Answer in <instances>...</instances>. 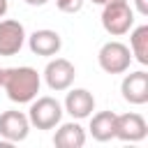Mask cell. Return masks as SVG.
<instances>
[{
	"mask_svg": "<svg viewBox=\"0 0 148 148\" xmlns=\"http://www.w3.org/2000/svg\"><path fill=\"white\" fill-rule=\"evenodd\" d=\"M42 86V76L35 67H7L0 76V88H5L7 97L16 104H28L37 97Z\"/></svg>",
	"mask_w": 148,
	"mask_h": 148,
	"instance_id": "cell-1",
	"label": "cell"
},
{
	"mask_svg": "<svg viewBox=\"0 0 148 148\" xmlns=\"http://www.w3.org/2000/svg\"><path fill=\"white\" fill-rule=\"evenodd\" d=\"M102 7H104L102 9V28L109 35L120 37V35L132 30V25H134V9L127 5V0L106 2Z\"/></svg>",
	"mask_w": 148,
	"mask_h": 148,
	"instance_id": "cell-2",
	"label": "cell"
},
{
	"mask_svg": "<svg viewBox=\"0 0 148 148\" xmlns=\"http://www.w3.org/2000/svg\"><path fill=\"white\" fill-rule=\"evenodd\" d=\"M62 118V106L56 97H37L30 102V111H28V120L32 127L37 130H53L56 125H60Z\"/></svg>",
	"mask_w": 148,
	"mask_h": 148,
	"instance_id": "cell-3",
	"label": "cell"
},
{
	"mask_svg": "<svg viewBox=\"0 0 148 148\" xmlns=\"http://www.w3.org/2000/svg\"><path fill=\"white\" fill-rule=\"evenodd\" d=\"M97 62L99 67L106 72V74H123L130 69V62H132V51L130 46H125L123 42H106L99 53H97Z\"/></svg>",
	"mask_w": 148,
	"mask_h": 148,
	"instance_id": "cell-4",
	"label": "cell"
},
{
	"mask_svg": "<svg viewBox=\"0 0 148 148\" xmlns=\"http://www.w3.org/2000/svg\"><path fill=\"white\" fill-rule=\"evenodd\" d=\"M74 76H76V69L74 65L67 60V58H53L49 60V65L44 67V81L51 90L60 92V90H67L72 83H74Z\"/></svg>",
	"mask_w": 148,
	"mask_h": 148,
	"instance_id": "cell-5",
	"label": "cell"
},
{
	"mask_svg": "<svg viewBox=\"0 0 148 148\" xmlns=\"http://www.w3.org/2000/svg\"><path fill=\"white\" fill-rule=\"evenodd\" d=\"M25 44V28L21 21H0V56H16Z\"/></svg>",
	"mask_w": 148,
	"mask_h": 148,
	"instance_id": "cell-6",
	"label": "cell"
},
{
	"mask_svg": "<svg viewBox=\"0 0 148 148\" xmlns=\"http://www.w3.org/2000/svg\"><path fill=\"white\" fill-rule=\"evenodd\" d=\"M146 134H148V125L141 113L116 116V139H120L125 143H134V141L146 139Z\"/></svg>",
	"mask_w": 148,
	"mask_h": 148,
	"instance_id": "cell-7",
	"label": "cell"
},
{
	"mask_svg": "<svg viewBox=\"0 0 148 148\" xmlns=\"http://www.w3.org/2000/svg\"><path fill=\"white\" fill-rule=\"evenodd\" d=\"M120 92H123V99L130 104H136V106L146 104L148 102V74L143 69L130 72L120 83Z\"/></svg>",
	"mask_w": 148,
	"mask_h": 148,
	"instance_id": "cell-8",
	"label": "cell"
},
{
	"mask_svg": "<svg viewBox=\"0 0 148 148\" xmlns=\"http://www.w3.org/2000/svg\"><path fill=\"white\" fill-rule=\"evenodd\" d=\"M30 132V120L25 113L21 111H5L0 113V134L9 141V143H16V141H23Z\"/></svg>",
	"mask_w": 148,
	"mask_h": 148,
	"instance_id": "cell-9",
	"label": "cell"
},
{
	"mask_svg": "<svg viewBox=\"0 0 148 148\" xmlns=\"http://www.w3.org/2000/svg\"><path fill=\"white\" fill-rule=\"evenodd\" d=\"M28 46L35 56H44V58H51V56H58V51L62 49V39L56 30H49V28H42V30H35L30 37H28Z\"/></svg>",
	"mask_w": 148,
	"mask_h": 148,
	"instance_id": "cell-10",
	"label": "cell"
},
{
	"mask_svg": "<svg viewBox=\"0 0 148 148\" xmlns=\"http://www.w3.org/2000/svg\"><path fill=\"white\" fill-rule=\"evenodd\" d=\"M65 111H67L72 118H76V120L88 118V116L95 111V97H92V92L86 90V88H74V90H69L67 97H65Z\"/></svg>",
	"mask_w": 148,
	"mask_h": 148,
	"instance_id": "cell-11",
	"label": "cell"
},
{
	"mask_svg": "<svg viewBox=\"0 0 148 148\" xmlns=\"http://www.w3.org/2000/svg\"><path fill=\"white\" fill-rule=\"evenodd\" d=\"M53 143L58 148H81L86 143V130L79 123H62L56 134H53Z\"/></svg>",
	"mask_w": 148,
	"mask_h": 148,
	"instance_id": "cell-12",
	"label": "cell"
},
{
	"mask_svg": "<svg viewBox=\"0 0 148 148\" xmlns=\"http://www.w3.org/2000/svg\"><path fill=\"white\" fill-rule=\"evenodd\" d=\"M116 116L113 111H99L90 118V134L97 141H111L116 139Z\"/></svg>",
	"mask_w": 148,
	"mask_h": 148,
	"instance_id": "cell-13",
	"label": "cell"
},
{
	"mask_svg": "<svg viewBox=\"0 0 148 148\" xmlns=\"http://www.w3.org/2000/svg\"><path fill=\"white\" fill-rule=\"evenodd\" d=\"M132 58L141 65H148V25H136L130 35Z\"/></svg>",
	"mask_w": 148,
	"mask_h": 148,
	"instance_id": "cell-14",
	"label": "cell"
},
{
	"mask_svg": "<svg viewBox=\"0 0 148 148\" xmlns=\"http://www.w3.org/2000/svg\"><path fill=\"white\" fill-rule=\"evenodd\" d=\"M56 7L65 14H76L83 7V0H56Z\"/></svg>",
	"mask_w": 148,
	"mask_h": 148,
	"instance_id": "cell-15",
	"label": "cell"
},
{
	"mask_svg": "<svg viewBox=\"0 0 148 148\" xmlns=\"http://www.w3.org/2000/svg\"><path fill=\"white\" fill-rule=\"evenodd\" d=\"M134 7H136V12H139V14L148 16V0H134Z\"/></svg>",
	"mask_w": 148,
	"mask_h": 148,
	"instance_id": "cell-16",
	"label": "cell"
},
{
	"mask_svg": "<svg viewBox=\"0 0 148 148\" xmlns=\"http://www.w3.org/2000/svg\"><path fill=\"white\" fill-rule=\"evenodd\" d=\"M25 5H30V7H42V5H46L49 0H23Z\"/></svg>",
	"mask_w": 148,
	"mask_h": 148,
	"instance_id": "cell-17",
	"label": "cell"
},
{
	"mask_svg": "<svg viewBox=\"0 0 148 148\" xmlns=\"http://www.w3.org/2000/svg\"><path fill=\"white\" fill-rule=\"evenodd\" d=\"M7 9H9V2H7V0H0V18L7 14Z\"/></svg>",
	"mask_w": 148,
	"mask_h": 148,
	"instance_id": "cell-18",
	"label": "cell"
},
{
	"mask_svg": "<svg viewBox=\"0 0 148 148\" xmlns=\"http://www.w3.org/2000/svg\"><path fill=\"white\" fill-rule=\"evenodd\" d=\"M95 5H106V2H116V0H92Z\"/></svg>",
	"mask_w": 148,
	"mask_h": 148,
	"instance_id": "cell-19",
	"label": "cell"
},
{
	"mask_svg": "<svg viewBox=\"0 0 148 148\" xmlns=\"http://www.w3.org/2000/svg\"><path fill=\"white\" fill-rule=\"evenodd\" d=\"M0 76H2V69H0Z\"/></svg>",
	"mask_w": 148,
	"mask_h": 148,
	"instance_id": "cell-20",
	"label": "cell"
}]
</instances>
